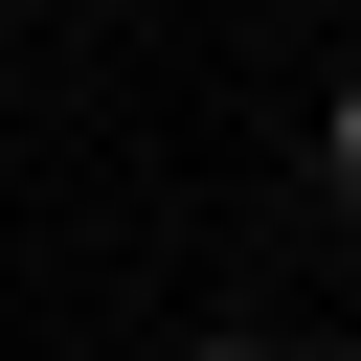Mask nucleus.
Masks as SVG:
<instances>
[{
    "label": "nucleus",
    "mask_w": 361,
    "mask_h": 361,
    "mask_svg": "<svg viewBox=\"0 0 361 361\" xmlns=\"http://www.w3.org/2000/svg\"><path fill=\"white\" fill-rule=\"evenodd\" d=\"M316 180H338V203H361V90H338V113H316Z\"/></svg>",
    "instance_id": "obj_1"
},
{
    "label": "nucleus",
    "mask_w": 361,
    "mask_h": 361,
    "mask_svg": "<svg viewBox=\"0 0 361 361\" xmlns=\"http://www.w3.org/2000/svg\"><path fill=\"white\" fill-rule=\"evenodd\" d=\"M203 361H316V338H203Z\"/></svg>",
    "instance_id": "obj_2"
}]
</instances>
